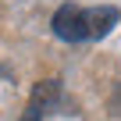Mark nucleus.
<instances>
[{"label": "nucleus", "instance_id": "obj_1", "mask_svg": "<svg viewBox=\"0 0 121 121\" xmlns=\"http://www.w3.org/2000/svg\"><path fill=\"white\" fill-rule=\"evenodd\" d=\"M53 36H57V39H64V43H82V39H86L82 7H75V4L57 7V14H53Z\"/></svg>", "mask_w": 121, "mask_h": 121}, {"label": "nucleus", "instance_id": "obj_3", "mask_svg": "<svg viewBox=\"0 0 121 121\" xmlns=\"http://www.w3.org/2000/svg\"><path fill=\"white\" fill-rule=\"evenodd\" d=\"M117 7H110V4H103V7H89V11H82V22H86V39L93 36V39H100V36H107L114 25H117Z\"/></svg>", "mask_w": 121, "mask_h": 121}, {"label": "nucleus", "instance_id": "obj_2", "mask_svg": "<svg viewBox=\"0 0 121 121\" xmlns=\"http://www.w3.org/2000/svg\"><path fill=\"white\" fill-rule=\"evenodd\" d=\"M36 114H53V110H60L64 107V89H60V82L57 78H46V82H39L36 89H32V103H29Z\"/></svg>", "mask_w": 121, "mask_h": 121}, {"label": "nucleus", "instance_id": "obj_4", "mask_svg": "<svg viewBox=\"0 0 121 121\" xmlns=\"http://www.w3.org/2000/svg\"><path fill=\"white\" fill-rule=\"evenodd\" d=\"M22 121H39V114H36V110H32V107H29V110H25V114H22Z\"/></svg>", "mask_w": 121, "mask_h": 121}]
</instances>
